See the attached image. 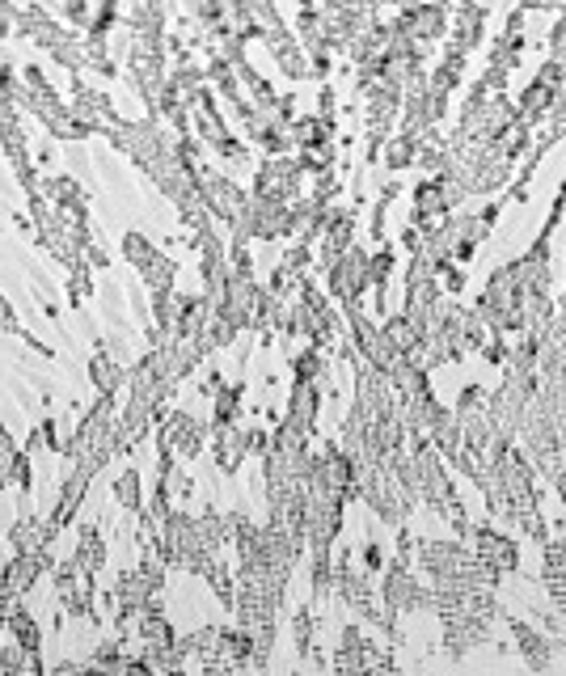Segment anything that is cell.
I'll use <instances>...</instances> for the list:
<instances>
[{
	"mask_svg": "<svg viewBox=\"0 0 566 676\" xmlns=\"http://www.w3.org/2000/svg\"><path fill=\"white\" fill-rule=\"evenodd\" d=\"M165 453H174V457H195L199 453V423L191 415H169V423H165Z\"/></svg>",
	"mask_w": 566,
	"mask_h": 676,
	"instance_id": "obj_1",
	"label": "cell"
},
{
	"mask_svg": "<svg viewBox=\"0 0 566 676\" xmlns=\"http://www.w3.org/2000/svg\"><path fill=\"white\" fill-rule=\"evenodd\" d=\"M98 313H102V326H127V296L110 275L98 279Z\"/></svg>",
	"mask_w": 566,
	"mask_h": 676,
	"instance_id": "obj_2",
	"label": "cell"
},
{
	"mask_svg": "<svg viewBox=\"0 0 566 676\" xmlns=\"http://www.w3.org/2000/svg\"><path fill=\"white\" fill-rule=\"evenodd\" d=\"M110 495H115L119 507L136 512V507H140V474H136V469H119L115 482H110Z\"/></svg>",
	"mask_w": 566,
	"mask_h": 676,
	"instance_id": "obj_3",
	"label": "cell"
},
{
	"mask_svg": "<svg viewBox=\"0 0 566 676\" xmlns=\"http://www.w3.org/2000/svg\"><path fill=\"white\" fill-rule=\"evenodd\" d=\"M60 157H64V169H68V174L77 178V182H93V161H89V153H85L81 140H64Z\"/></svg>",
	"mask_w": 566,
	"mask_h": 676,
	"instance_id": "obj_4",
	"label": "cell"
}]
</instances>
